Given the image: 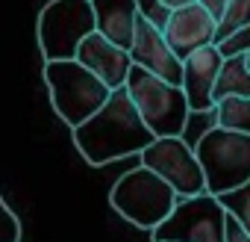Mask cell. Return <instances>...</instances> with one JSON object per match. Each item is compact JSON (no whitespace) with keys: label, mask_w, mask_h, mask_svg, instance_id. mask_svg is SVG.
<instances>
[{"label":"cell","mask_w":250,"mask_h":242,"mask_svg":"<svg viewBox=\"0 0 250 242\" xmlns=\"http://www.w3.org/2000/svg\"><path fill=\"white\" fill-rule=\"evenodd\" d=\"M77 62L85 65V68H88L97 80H103L112 92L127 86V77H130V68H133L130 50L112 45V42L103 39L100 33H91V36L80 45Z\"/></svg>","instance_id":"obj_12"},{"label":"cell","mask_w":250,"mask_h":242,"mask_svg":"<svg viewBox=\"0 0 250 242\" xmlns=\"http://www.w3.org/2000/svg\"><path fill=\"white\" fill-rule=\"evenodd\" d=\"M218 201H221V207L250 233V183H244V186H238V189H232V192L218 195Z\"/></svg>","instance_id":"obj_16"},{"label":"cell","mask_w":250,"mask_h":242,"mask_svg":"<svg viewBox=\"0 0 250 242\" xmlns=\"http://www.w3.org/2000/svg\"><path fill=\"white\" fill-rule=\"evenodd\" d=\"M127 92L142 115V121L153 130L156 139L165 136H183L188 121V97L183 86H174L168 80L153 77L150 71L133 65L127 77Z\"/></svg>","instance_id":"obj_5"},{"label":"cell","mask_w":250,"mask_h":242,"mask_svg":"<svg viewBox=\"0 0 250 242\" xmlns=\"http://www.w3.org/2000/svg\"><path fill=\"white\" fill-rule=\"evenodd\" d=\"M150 233L153 242H227V210L209 192L183 198Z\"/></svg>","instance_id":"obj_7"},{"label":"cell","mask_w":250,"mask_h":242,"mask_svg":"<svg viewBox=\"0 0 250 242\" xmlns=\"http://www.w3.org/2000/svg\"><path fill=\"white\" fill-rule=\"evenodd\" d=\"M215 118L218 127L227 130H238L250 136V97H227L215 106Z\"/></svg>","instance_id":"obj_15"},{"label":"cell","mask_w":250,"mask_h":242,"mask_svg":"<svg viewBox=\"0 0 250 242\" xmlns=\"http://www.w3.org/2000/svg\"><path fill=\"white\" fill-rule=\"evenodd\" d=\"M142 166L156 171L177 195L183 198H194L206 192V174L200 169V160L194 154L191 145H186L183 136H165V139H153L142 154Z\"/></svg>","instance_id":"obj_8"},{"label":"cell","mask_w":250,"mask_h":242,"mask_svg":"<svg viewBox=\"0 0 250 242\" xmlns=\"http://www.w3.org/2000/svg\"><path fill=\"white\" fill-rule=\"evenodd\" d=\"M188 3H197V0H165L168 9H183V6H188Z\"/></svg>","instance_id":"obj_23"},{"label":"cell","mask_w":250,"mask_h":242,"mask_svg":"<svg viewBox=\"0 0 250 242\" xmlns=\"http://www.w3.org/2000/svg\"><path fill=\"white\" fill-rule=\"evenodd\" d=\"M109 204L130 224L153 230L174 213V207L180 204V195L156 171L139 166L118 177V183L109 192Z\"/></svg>","instance_id":"obj_3"},{"label":"cell","mask_w":250,"mask_h":242,"mask_svg":"<svg viewBox=\"0 0 250 242\" xmlns=\"http://www.w3.org/2000/svg\"><path fill=\"white\" fill-rule=\"evenodd\" d=\"M74 145L88 166H106L130 154H142L156 136L142 121L127 86L115 89L109 100L94 112L85 124L74 127Z\"/></svg>","instance_id":"obj_1"},{"label":"cell","mask_w":250,"mask_h":242,"mask_svg":"<svg viewBox=\"0 0 250 242\" xmlns=\"http://www.w3.org/2000/svg\"><path fill=\"white\" fill-rule=\"evenodd\" d=\"M247 65H250V53H247Z\"/></svg>","instance_id":"obj_24"},{"label":"cell","mask_w":250,"mask_h":242,"mask_svg":"<svg viewBox=\"0 0 250 242\" xmlns=\"http://www.w3.org/2000/svg\"><path fill=\"white\" fill-rule=\"evenodd\" d=\"M91 6H94L97 33L112 45L130 50L136 39V24H139L136 0H91Z\"/></svg>","instance_id":"obj_13"},{"label":"cell","mask_w":250,"mask_h":242,"mask_svg":"<svg viewBox=\"0 0 250 242\" xmlns=\"http://www.w3.org/2000/svg\"><path fill=\"white\" fill-rule=\"evenodd\" d=\"M18 239H21V221L0 198V242H18Z\"/></svg>","instance_id":"obj_19"},{"label":"cell","mask_w":250,"mask_h":242,"mask_svg":"<svg viewBox=\"0 0 250 242\" xmlns=\"http://www.w3.org/2000/svg\"><path fill=\"white\" fill-rule=\"evenodd\" d=\"M91 33H97L91 0H50L36 21V36L44 62L77 59L80 45Z\"/></svg>","instance_id":"obj_6"},{"label":"cell","mask_w":250,"mask_h":242,"mask_svg":"<svg viewBox=\"0 0 250 242\" xmlns=\"http://www.w3.org/2000/svg\"><path fill=\"white\" fill-rule=\"evenodd\" d=\"M130 59L133 65L150 71L159 80H168L174 86H183V59L171 50V45L165 42V33L159 27H153L150 21H145L139 15L136 24V39L130 48Z\"/></svg>","instance_id":"obj_10"},{"label":"cell","mask_w":250,"mask_h":242,"mask_svg":"<svg viewBox=\"0 0 250 242\" xmlns=\"http://www.w3.org/2000/svg\"><path fill=\"white\" fill-rule=\"evenodd\" d=\"M194 154L206 174L209 195H224L250 183V136L247 133L215 124L197 139Z\"/></svg>","instance_id":"obj_4"},{"label":"cell","mask_w":250,"mask_h":242,"mask_svg":"<svg viewBox=\"0 0 250 242\" xmlns=\"http://www.w3.org/2000/svg\"><path fill=\"white\" fill-rule=\"evenodd\" d=\"M44 83L50 89L53 109L59 112V118L71 130L85 124L94 112H100V106L112 95V89L103 80H97L77 59L44 62Z\"/></svg>","instance_id":"obj_2"},{"label":"cell","mask_w":250,"mask_h":242,"mask_svg":"<svg viewBox=\"0 0 250 242\" xmlns=\"http://www.w3.org/2000/svg\"><path fill=\"white\" fill-rule=\"evenodd\" d=\"M227 242H250V233L227 213Z\"/></svg>","instance_id":"obj_21"},{"label":"cell","mask_w":250,"mask_h":242,"mask_svg":"<svg viewBox=\"0 0 250 242\" xmlns=\"http://www.w3.org/2000/svg\"><path fill=\"white\" fill-rule=\"evenodd\" d=\"M247 24H250V0H229L227 15H224V21L218 24V42H215V45H221L224 39H229L235 30H241V27H247Z\"/></svg>","instance_id":"obj_17"},{"label":"cell","mask_w":250,"mask_h":242,"mask_svg":"<svg viewBox=\"0 0 250 242\" xmlns=\"http://www.w3.org/2000/svg\"><path fill=\"white\" fill-rule=\"evenodd\" d=\"M197 3H200V6H203V9H206V12H209L218 24H221V21H224V15H227L229 0H197Z\"/></svg>","instance_id":"obj_22"},{"label":"cell","mask_w":250,"mask_h":242,"mask_svg":"<svg viewBox=\"0 0 250 242\" xmlns=\"http://www.w3.org/2000/svg\"><path fill=\"white\" fill-rule=\"evenodd\" d=\"M136 9H139V15H142L145 21H150V24L159 27V30H165L168 18H171V12H174V9L165 6V0H136Z\"/></svg>","instance_id":"obj_18"},{"label":"cell","mask_w":250,"mask_h":242,"mask_svg":"<svg viewBox=\"0 0 250 242\" xmlns=\"http://www.w3.org/2000/svg\"><path fill=\"white\" fill-rule=\"evenodd\" d=\"M218 50H221V56L250 53V24H247V27H241V30H235L229 39H224V42L218 45Z\"/></svg>","instance_id":"obj_20"},{"label":"cell","mask_w":250,"mask_h":242,"mask_svg":"<svg viewBox=\"0 0 250 242\" xmlns=\"http://www.w3.org/2000/svg\"><path fill=\"white\" fill-rule=\"evenodd\" d=\"M162 33H165V42L171 45V50L186 62L191 53L218 42V21L200 3H188V6L171 12Z\"/></svg>","instance_id":"obj_9"},{"label":"cell","mask_w":250,"mask_h":242,"mask_svg":"<svg viewBox=\"0 0 250 242\" xmlns=\"http://www.w3.org/2000/svg\"><path fill=\"white\" fill-rule=\"evenodd\" d=\"M221 65H224V56H221L218 45H209L183 62V92L188 97L191 112H212L218 106L215 103V80H218Z\"/></svg>","instance_id":"obj_11"},{"label":"cell","mask_w":250,"mask_h":242,"mask_svg":"<svg viewBox=\"0 0 250 242\" xmlns=\"http://www.w3.org/2000/svg\"><path fill=\"white\" fill-rule=\"evenodd\" d=\"M227 97H250V65L247 53L238 56H224V65L215 80V103Z\"/></svg>","instance_id":"obj_14"}]
</instances>
